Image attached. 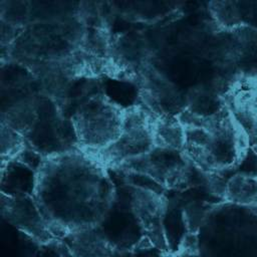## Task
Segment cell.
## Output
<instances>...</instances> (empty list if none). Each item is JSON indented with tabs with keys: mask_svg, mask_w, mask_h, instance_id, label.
I'll list each match as a JSON object with an SVG mask.
<instances>
[{
	"mask_svg": "<svg viewBox=\"0 0 257 257\" xmlns=\"http://www.w3.org/2000/svg\"><path fill=\"white\" fill-rule=\"evenodd\" d=\"M32 196L57 240L97 227L116 199L107 169L78 149L42 159Z\"/></svg>",
	"mask_w": 257,
	"mask_h": 257,
	"instance_id": "6da1fadb",
	"label": "cell"
},
{
	"mask_svg": "<svg viewBox=\"0 0 257 257\" xmlns=\"http://www.w3.org/2000/svg\"><path fill=\"white\" fill-rule=\"evenodd\" d=\"M178 116L186 135L183 154L201 173L221 174L242 162L249 140L226 104L209 115H198L185 108Z\"/></svg>",
	"mask_w": 257,
	"mask_h": 257,
	"instance_id": "7a4b0ae2",
	"label": "cell"
},
{
	"mask_svg": "<svg viewBox=\"0 0 257 257\" xmlns=\"http://www.w3.org/2000/svg\"><path fill=\"white\" fill-rule=\"evenodd\" d=\"M124 110L103 93L81 98L70 116L76 148L91 155L109 147L121 133Z\"/></svg>",
	"mask_w": 257,
	"mask_h": 257,
	"instance_id": "3957f363",
	"label": "cell"
},
{
	"mask_svg": "<svg viewBox=\"0 0 257 257\" xmlns=\"http://www.w3.org/2000/svg\"><path fill=\"white\" fill-rule=\"evenodd\" d=\"M218 207L198 232L200 257H257V231Z\"/></svg>",
	"mask_w": 257,
	"mask_h": 257,
	"instance_id": "277c9868",
	"label": "cell"
},
{
	"mask_svg": "<svg viewBox=\"0 0 257 257\" xmlns=\"http://www.w3.org/2000/svg\"><path fill=\"white\" fill-rule=\"evenodd\" d=\"M155 115L143 104L125 107L119 137L109 147L96 154H88L106 169H118L122 164L140 158L154 148L153 123Z\"/></svg>",
	"mask_w": 257,
	"mask_h": 257,
	"instance_id": "5b68a950",
	"label": "cell"
},
{
	"mask_svg": "<svg viewBox=\"0 0 257 257\" xmlns=\"http://www.w3.org/2000/svg\"><path fill=\"white\" fill-rule=\"evenodd\" d=\"M191 167L183 152L155 147L148 154L122 164L118 170L148 177L166 190H177L188 183Z\"/></svg>",
	"mask_w": 257,
	"mask_h": 257,
	"instance_id": "8992f818",
	"label": "cell"
},
{
	"mask_svg": "<svg viewBox=\"0 0 257 257\" xmlns=\"http://www.w3.org/2000/svg\"><path fill=\"white\" fill-rule=\"evenodd\" d=\"M0 213L8 224L40 246H51L57 241L32 194L2 191Z\"/></svg>",
	"mask_w": 257,
	"mask_h": 257,
	"instance_id": "52a82bcc",
	"label": "cell"
},
{
	"mask_svg": "<svg viewBox=\"0 0 257 257\" xmlns=\"http://www.w3.org/2000/svg\"><path fill=\"white\" fill-rule=\"evenodd\" d=\"M151 55L149 43L142 33L127 32L114 36L108 77L138 84L142 75L152 65Z\"/></svg>",
	"mask_w": 257,
	"mask_h": 257,
	"instance_id": "ba28073f",
	"label": "cell"
},
{
	"mask_svg": "<svg viewBox=\"0 0 257 257\" xmlns=\"http://www.w3.org/2000/svg\"><path fill=\"white\" fill-rule=\"evenodd\" d=\"M130 203L144 236L153 246L170 253L165 232L168 199L153 189L137 186L130 194Z\"/></svg>",
	"mask_w": 257,
	"mask_h": 257,
	"instance_id": "9c48e42d",
	"label": "cell"
},
{
	"mask_svg": "<svg viewBox=\"0 0 257 257\" xmlns=\"http://www.w3.org/2000/svg\"><path fill=\"white\" fill-rule=\"evenodd\" d=\"M142 104L154 115H179L186 108V98L158 69L151 65L140 78Z\"/></svg>",
	"mask_w": 257,
	"mask_h": 257,
	"instance_id": "30bf717a",
	"label": "cell"
},
{
	"mask_svg": "<svg viewBox=\"0 0 257 257\" xmlns=\"http://www.w3.org/2000/svg\"><path fill=\"white\" fill-rule=\"evenodd\" d=\"M74 257H113L115 249L94 227L69 233L59 239Z\"/></svg>",
	"mask_w": 257,
	"mask_h": 257,
	"instance_id": "8fae6325",
	"label": "cell"
},
{
	"mask_svg": "<svg viewBox=\"0 0 257 257\" xmlns=\"http://www.w3.org/2000/svg\"><path fill=\"white\" fill-rule=\"evenodd\" d=\"M40 110V94H28L11 102L1 112V122L24 138L34 127Z\"/></svg>",
	"mask_w": 257,
	"mask_h": 257,
	"instance_id": "7c38bea8",
	"label": "cell"
},
{
	"mask_svg": "<svg viewBox=\"0 0 257 257\" xmlns=\"http://www.w3.org/2000/svg\"><path fill=\"white\" fill-rule=\"evenodd\" d=\"M153 138L156 148L183 152L185 127L178 115H155Z\"/></svg>",
	"mask_w": 257,
	"mask_h": 257,
	"instance_id": "4fadbf2b",
	"label": "cell"
},
{
	"mask_svg": "<svg viewBox=\"0 0 257 257\" xmlns=\"http://www.w3.org/2000/svg\"><path fill=\"white\" fill-rule=\"evenodd\" d=\"M224 201L248 208L257 207V176L237 173L226 180Z\"/></svg>",
	"mask_w": 257,
	"mask_h": 257,
	"instance_id": "5bb4252c",
	"label": "cell"
},
{
	"mask_svg": "<svg viewBox=\"0 0 257 257\" xmlns=\"http://www.w3.org/2000/svg\"><path fill=\"white\" fill-rule=\"evenodd\" d=\"M209 12L215 24L222 30L234 31L243 25L238 3L233 1H212L208 4Z\"/></svg>",
	"mask_w": 257,
	"mask_h": 257,
	"instance_id": "9a60e30c",
	"label": "cell"
},
{
	"mask_svg": "<svg viewBox=\"0 0 257 257\" xmlns=\"http://www.w3.org/2000/svg\"><path fill=\"white\" fill-rule=\"evenodd\" d=\"M0 135L1 170H3L10 163L17 161L29 146L23 136L3 122L0 124Z\"/></svg>",
	"mask_w": 257,
	"mask_h": 257,
	"instance_id": "2e32d148",
	"label": "cell"
},
{
	"mask_svg": "<svg viewBox=\"0 0 257 257\" xmlns=\"http://www.w3.org/2000/svg\"><path fill=\"white\" fill-rule=\"evenodd\" d=\"M1 22L25 28L30 23V2L27 1H0Z\"/></svg>",
	"mask_w": 257,
	"mask_h": 257,
	"instance_id": "e0dca14e",
	"label": "cell"
},
{
	"mask_svg": "<svg viewBox=\"0 0 257 257\" xmlns=\"http://www.w3.org/2000/svg\"><path fill=\"white\" fill-rule=\"evenodd\" d=\"M169 257H200L198 234H186L177 250L170 253Z\"/></svg>",
	"mask_w": 257,
	"mask_h": 257,
	"instance_id": "ac0fdd59",
	"label": "cell"
},
{
	"mask_svg": "<svg viewBox=\"0 0 257 257\" xmlns=\"http://www.w3.org/2000/svg\"><path fill=\"white\" fill-rule=\"evenodd\" d=\"M169 254L153 245H144L133 250L115 251L113 257H169Z\"/></svg>",
	"mask_w": 257,
	"mask_h": 257,
	"instance_id": "d6986e66",
	"label": "cell"
},
{
	"mask_svg": "<svg viewBox=\"0 0 257 257\" xmlns=\"http://www.w3.org/2000/svg\"><path fill=\"white\" fill-rule=\"evenodd\" d=\"M51 246L54 247L56 253H57V256L58 257H74L71 252L67 249V247L59 240H57L54 244H52Z\"/></svg>",
	"mask_w": 257,
	"mask_h": 257,
	"instance_id": "ffe728a7",
	"label": "cell"
}]
</instances>
